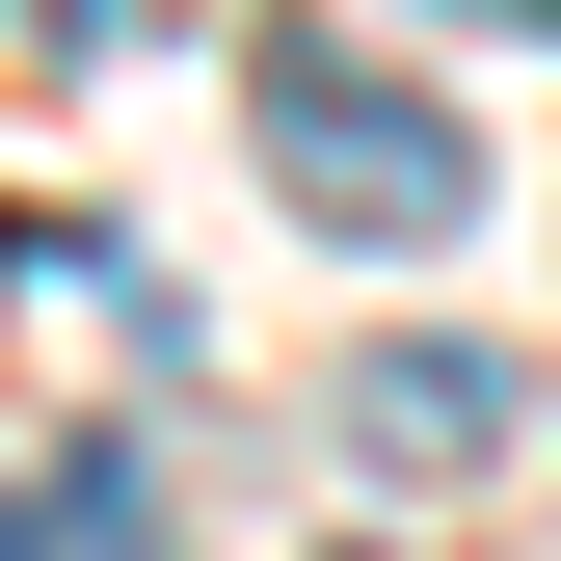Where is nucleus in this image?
<instances>
[{
	"mask_svg": "<svg viewBox=\"0 0 561 561\" xmlns=\"http://www.w3.org/2000/svg\"><path fill=\"white\" fill-rule=\"evenodd\" d=\"M455 27H561V0H455Z\"/></svg>",
	"mask_w": 561,
	"mask_h": 561,
	"instance_id": "4",
	"label": "nucleus"
},
{
	"mask_svg": "<svg viewBox=\"0 0 561 561\" xmlns=\"http://www.w3.org/2000/svg\"><path fill=\"white\" fill-rule=\"evenodd\" d=\"M508 428H535L508 347H375V375H347V455H375V481H481Z\"/></svg>",
	"mask_w": 561,
	"mask_h": 561,
	"instance_id": "2",
	"label": "nucleus"
},
{
	"mask_svg": "<svg viewBox=\"0 0 561 561\" xmlns=\"http://www.w3.org/2000/svg\"><path fill=\"white\" fill-rule=\"evenodd\" d=\"M0 561H81V508H0Z\"/></svg>",
	"mask_w": 561,
	"mask_h": 561,
	"instance_id": "3",
	"label": "nucleus"
},
{
	"mask_svg": "<svg viewBox=\"0 0 561 561\" xmlns=\"http://www.w3.org/2000/svg\"><path fill=\"white\" fill-rule=\"evenodd\" d=\"M241 81H267V187H295L321 241H455V215H481V134H455L428 81H375L347 27H267Z\"/></svg>",
	"mask_w": 561,
	"mask_h": 561,
	"instance_id": "1",
	"label": "nucleus"
}]
</instances>
